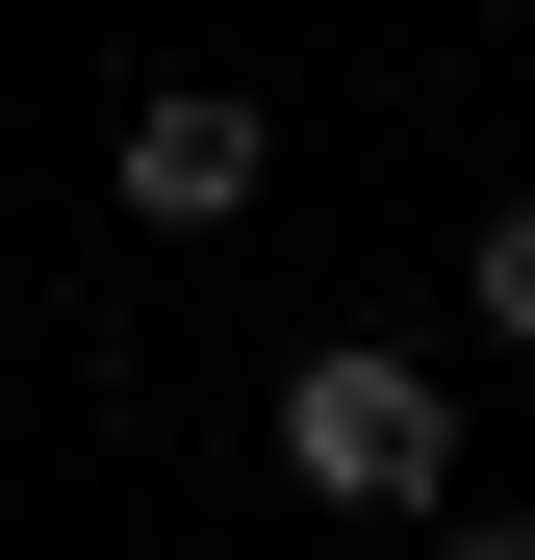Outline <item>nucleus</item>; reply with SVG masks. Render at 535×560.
<instances>
[{
    "instance_id": "f257e3e1",
    "label": "nucleus",
    "mask_w": 535,
    "mask_h": 560,
    "mask_svg": "<svg viewBox=\"0 0 535 560\" xmlns=\"http://www.w3.org/2000/svg\"><path fill=\"white\" fill-rule=\"evenodd\" d=\"M281 485L306 510H433V485H460L433 357H306V383H281Z\"/></svg>"
},
{
    "instance_id": "f03ea898",
    "label": "nucleus",
    "mask_w": 535,
    "mask_h": 560,
    "mask_svg": "<svg viewBox=\"0 0 535 560\" xmlns=\"http://www.w3.org/2000/svg\"><path fill=\"white\" fill-rule=\"evenodd\" d=\"M255 205V103H230V77H153V103H128V230H230Z\"/></svg>"
},
{
    "instance_id": "7ed1b4c3",
    "label": "nucleus",
    "mask_w": 535,
    "mask_h": 560,
    "mask_svg": "<svg viewBox=\"0 0 535 560\" xmlns=\"http://www.w3.org/2000/svg\"><path fill=\"white\" fill-rule=\"evenodd\" d=\"M460 306H485V331L535 357V205H485V230H460Z\"/></svg>"
},
{
    "instance_id": "20e7f679",
    "label": "nucleus",
    "mask_w": 535,
    "mask_h": 560,
    "mask_svg": "<svg viewBox=\"0 0 535 560\" xmlns=\"http://www.w3.org/2000/svg\"><path fill=\"white\" fill-rule=\"evenodd\" d=\"M460 560H535V535H460Z\"/></svg>"
}]
</instances>
